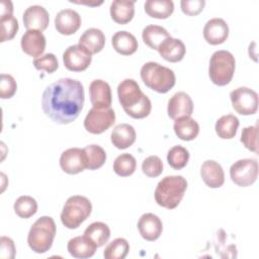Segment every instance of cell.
Segmentation results:
<instances>
[{
    "mask_svg": "<svg viewBox=\"0 0 259 259\" xmlns=\"http://www.w3.org/2000/svg\"><path fill=\"white\" fill-rule=\"evenodd\" d=\"M92 61V55L82 46L73 45L66 49L63 54L65 67L72 72H81L86 70Z\"/></svg>",
    "mask_w": 259,
    "mask_h": 259,
    "instance_id": "cell-11",
    "label": "cell"
},
{
    "mask_svg": "<svg viewBox=\"0 0 259 259\" xmlns=\"http://www.w3.org/2000/svg\"><path fill=\"white\" fill-rule=\"evenodd\" d=\"M141 78L147 87L158 93H167L176 82L174 72L156 62H148L143 65Z\"/></svg>",
    "mask_w": 259,
    "mask_h": 259,
    "instance_id": "cell-4",
    "label": "cell"
},
{
    "mask_svg": "<svg viewBox=\"0 0 259 259\" xmlns=\"http://www.w3.org/2000/svg\"><path fill=\"white\" fill-rule=\"evenodd\" d=\"M173 128L176 136L182 141H192L199 133V125L191 116H182L175 119Z\"/></svg>",
    "mask_w": 259,
    "mask_h": 259,
    "instance_id": "cell-27",
    "label": "cell"
},
{
    "mask_svg": "<svg viewBox=\"0 0 259 259\" xmlns=\"http://www.w3.org/2000/svg\"><path fill=\"white\" fill-rule=\"evenodd\" d=\"M232 181L241 187L252 185L258 177V162L255 159H241L230 168Z\"/></svg>",
    "mask_w": 259,
    "mask_h": 259,
    "instance_id": "cell-8",
    "label": "cell"
},
{
    "mask_svg": "<svg viewBox=\"0 0 259 259\" xmlns=\"http://www.w3.org/2000/svg\"><path fill=\"white\" fill-rule=\"evenodd\" d=\"M234 109L241 115H252L258 109V94L248 87H239L230 93Z\"/></svg>",
    "mask_w": 259,
    "mask_h": 259,
    "instance_id": "cell-9",
    "label": "cell"
},
{
    "mask_svg": "<svg viewBox=\"0 0 259 259\" xmlns=\"http://www.w3.org/2000/svg\"><path fill=\"white\" fill-rule=\"evenodd\" d=\"M135 15V2L127 0H114L110 4V16L118 24L130 22Z\"/></svg>",
    "mask_w": 259,
    "mask_h": 259,
    "instance_id": "cell-26",
    "label": "cell"
},
{
    "mask_svg": "<svg viewBox=\"0 0 259 259\" xmlns=\"http://www.w3.org/2000/svg\"><path fill=\"white\" fill-rule=\"evenodd\" d=\"M240 121L237 116L233 114H226L221 116L215 122V133L217 135L224 140L233 139L238 131Z\"/></svg>",
    "mask_w": 259,
    "mask_h": 259,
    "instance_id": "cell-30",
    "label": "cell"
},
{
    "mask_svg": "<svg viewBox=\"0 0 259 259\" xmlns=\"http://www.w3.org/2000/svg\"><path fill=\"white\" fill-rule=\"evenodd\" d=\"M84 101V88L81 82L71 78H62L45 89L41 107L53 121L67 124L78 117Z\"/></svg>",
    "mask_w": 259,
    "mask_h": 259,
    "instance_id": "cell-1",
    "label": "cell"
},
{
    "mask_svg": "<svg viewBox=\"0 0 259 259\" xmlns=\"http://www.w3.org/2000/svg\"><path fill=\"white\" fill-rule=\"evenodd\" d=\"M22 20L27 30L34 29L42 31L47 29L49 25L50 16L49 12L42 6L32 5L26 8V10L23 13Z\"/></svg>",
    "mask_w": 259,
    "mask_h": 259,
    "instance_id": "cell-17",
    "label": "cell"
},
{
    "mask_svg": "<svg viewBox=\"0 0 259 259\" xmlns=\"http://www.w3.org/2000/svg\"><path fill=\"white\" fill-rule=\"evenodd\" d=\"M157 51L164 60L171 63H177L181 61L186 53L183 41L179 38H174L172 36L166 38L159 46Z\"/></svg>",
    "mask_w": 259,
    "mask_h": 259,
    "instance_id": "cell-21",
    "label": "cell"
},
{
    "mask_svg": "<svg viewBox=\"0 0 259 259\" xmlns=\"http://www.w3.org/2000/svg\"><path fill=\"white\" fill-rule=\"evenodd\" d=\"M56 232L55 221L51 217H40L32 224L28 232L27 243L29 248L38 254L48 252L53 245Z\"/></svg>",
    "mask_w": 259,
    "mask_h": 259,
    "instance_id": "cell-5",
    "label": "cell"
},
{
    "mask_svg": "<svg viewBox=\"0 0 259 259\" xmlns=\"http://www.w3.org/2000/svg\"><path fill=\"white\" fill-rule=\"evenodd\" d=\"M136 138V131L134 126L128 123H120L115 125L110 135L112 145L119 150L131 147L135 143Z\"/></svg>",
    "mask_w": 259,
    "mask_h": 259,
    "instance_id": "cell-23",
    "label": "cell"
},
{
    "mask_svg": "<svg viewBox=\"0 0 259 259\" xmlns=\"http://www.w3.org/2000/svg\"><path fill=\"white\" fill-rule=\"evenodd\" d=\"M136 167L137 161L135 157L128 153L119 155L113 162V171L121 177L131 176L135 172Z\"/></svg>",
    "mask_w": 259,
    "mask_h": 259,
    "instance_id": "cell-33",
    "label": "cell"
},
{
    "mask_svg": "<svg viewBox=\"0 0 259 259\" xmlns=\"http://www.w3.org/2000/svg\"><path fill=\"white\" fill-rule=\"evenodd\" d=\"M111 44L113 49L122 56H130L138 50L136 36L125 30H120L112 35Z\"/></svg>",
    "mask_w": 259,
    "mask_h": 259,
    "instance_id": "cell-25",
    "label": "cell"
},
{
    "mask_svg": "<svg viewBox=\"0 0 259 259\" xmlns=\"http://www.w3.org/2000/svg\"><path fill=\"white\" fill-rule=\"evenodd\" d=\"M193 111V102L191 97L183 92L175 93L168 101L167 112L170 118L177 119L182 116H190Z\"/></svg>",
    "mask_w": 259,
    "mask_h": 259,
    "instance_id": "cell-14",
    "label": "cell"
},
{
    "mask_svg": "<svg viewBox=\"0 0 259 259\" xmlns=\"http://www.w3.org/2000/svg\"><path fill=\"white\" fill-rule=\"evenodd\" d=\"M33 65L36 70L46 71L49 74L54 73L59 67L57 57L54 54H46L41 57L34 59Z\"/></svg>",
    "mask_w": 259,
    "mask_h": 259,
    "instance_id": "cell-40",
    "label": "cell"
},
{
    "mask_svg": "<svg viewBox=\"0 0 259 259\" xmlns=\"http://www.w3.org/2000/svg\"><path fill=\"white\" fill-rule=\"evenodd\" d=\"M1 36L0 41L12 39L18 30V21L13 15L1 16Z\"/></svg>",
    "mask_w": 259,
    "mask_h": 259,
    "instance_id": "cell-37",
    "label": "cell"
},
{
    "mask_svg": "<svg viewBox=\"0 0 259 259\" xmlns=\"http://www.w3.org/2000/svg\"><path fill=\"white\" fill-rule=\"evenodd\" d=\"M17 89L15 79L8 74H1L0 80V97L2 99L11 98Z\"/></svg>",
    "mask_w": 259,
    "mask_h": 259,
    "instance_id": "cell-41",
    "label": "cell"
},
{
    "mask_svg": "<svg viewBox=\"0 0 259 259\" xmlns=\"http://www.w3.org/2000/svg\"><path fill=\"white\" fill-rule=\"evenodd\" d=\"M60 166L68 174H78L87 168L86 155L83 149L70 148L60 157Z\"/></svg>",
    "mask_w": 259,
    "mask_h": 259,
    "instance_id": "cell-12",
    "label": "cell"
},
{
    "mask_svg": "<svg viewBox=\"0 0 259 259\" xmlns=\"http://www.w3.org/2000/svg\"><path fill=\"white\" fill-rule=\"evenodd\" d=\"M13 13V5L11 1L4 0L1 3V16H6V15H12Z\"/></svg>",
    "mask_w": 259,
    "mask_h": 259,
    "instance_id": "cell-44",
    "label": "cell"
},
{
    "mask_svg": "<svg viewBox=\"0 0 259 259\" xmlns=\"http://www.w3.org/2000/svg\"><path fill=\"white\" fill-rule=\"evenodd\" d=\"M13 207L19 218L28 219L37 211V202L29 195H22L15 200Z\"/></svg>",
    "mask_w": 259,
    "mask_h": 259,
    "instance_id": "cell-34",
    "label": "cell"
},
{
    "mask_svg": "<svg viewBox=\"0 0 259 259\" xmlns=\"http://www.w3.org/2000/svg\"><path fill=\"white\" fill-rule=\"evenodd\" d=\"M205 5L204 0H182L180 2L181 10L184 14L194 16L199 14Z\"/></svg>",
    "mask_w": 259,
    "mask_h": 259,
    "instance_id": "cell-42",
    "label": "cell"
},
{
    "mask_svg": "<svg viewBox=\"0 0 259 259\" xmlns=\"http://www.w3.org/2000/svg\"><path fill=\"white\" fill-rule=\"evenodd\" d=\"M144 7L149 16L158 19L168 18L174 11V3L171 0H148Z\"/></svg>",
    "mask_w": 259,
    "mask_h": 259,
    "instance_id": "cell-28",
    "label": "cell"
},
{
    "mask_svg": "<svg viewBox=\"0 0 259 259\" xmlns=\"http://www.w3.org/2000/svg\"><path fill=\"white\" fill-rule=\"evenodd\" d=\"M200 175L203 182L210 188H219L225 182L223 167L213 160H206L200 167Z\"/></svg>",
    "mask_w": 259,
    "mask_h": 259,
    "instance_id": "cell-20",
    "label": "cell"
},
{
    "mask_svg": "<svg viewBox=\"0 0 259 259\" xmlns=\"http://www.w3.org/2000/svg\"><path fill=\"white\" fill-rule=\"evenodd\" d=\"M79 45L85 48L91 55H94L104 48L105 36L100 29L91 27L82 33L79 38Z\"/></svg>",
    "mask_w": 259,
    "mask_h": 259,
    "instance_id": "cell-24",
    "label": "cell"
},
{
    "mask_svg": "<svg viewBox=\"0 0 259 259\" xmlns=\"http://www.w3.org/2000/svg\"><path fill=\"white\" fill-rule=\"evenodd\" d=\"M228 36L229 26L222 18H211L203 27V37L209 45H221L227 40Z\"/></svg>",
    "mask_w": 259,
    "mask_h": 259,
    "instance_id": "cell-18",
    "label": "cell"
},
{
    "mask_svg": "<svg viewBox=\"0 0 259 259\" xmlns=\"http://www.w3.org/2000/svg\"><path fill=\"white\" fill-rule=\"evenodd\" d=\"M236 61L228 51L214 52L209 60L208 75L211 82L218 86H225L231 82L235 73Z\"/></svg>",
    "mask_w": 259,
    "mask_h": 259,
    "instance_id": "cell-6",
    "label": "cell"
},
{
    "mask_svg": "<svg viewBox=\"0 0 259 259\" xmlns=\"http://www.w3.org/2000/svg\"><path fill=\"white\" fill-rule=\"evenodd\" d=\"M143 173L148 177H158L163 172V163L158 156H149L142 163Z\"/></svg>",
    "mask_w": 259,
    "mask_h": 259,
    "instance_id": "cell-38",
    "label": "cell"
},
{
    "mask_svg": "<svg viewBox=\"0 0 259 259\" xmlns=\"http://www.w3.org/2000/svg\"><path fill=\"white\" fill-rule=\"evenodd\" d=\"M86 160H87V168L89 170H96L103 166L106 160V153L98 145H88L84 149Z\"/></svg>",
    "mask_w": 259,
    "mask_h": 259,
    "instance_id": "cell-32",
    "label": "cell"
},
{
    "mask_svg": "<svg viewBox=\"0 0 259 259\" xmlns=\"http://www.w3.org/2000/svg\"><path fill=\"white\" fill-rule=\"evenodd\" d=\"M138 230L140 235L146 241H156L162 234L163 224L158 215L148 212L141 215L138 222Z\"/></svg>",
    "mask_w": 259,
    "mask_h": 259,
    "instance_id": "cell-16",
    "label": "cell"
},
{
    "mask_svg": "<svg viewBox=\"0 0 259 259\" xmlns=\"http://www.w3.org/2000/svg\"><path fill=\"white\" fill-rule=\"evenodd\" d=\"M15 256V246L13 241L8 237L0 239V257L3 259H13Z\"/></svg>",
    "mask_w": 259,
    "mask_h": 259,
    "instance_id": "cell-43",
    "label": "cell"
},
{
    "mask_svg": "<svg viewBox=\"0 0 259 259\" xmlns=\"http://www.w3.org/2000/svg\"><path fill=\"white\" fill-rule=\"evenodd\" d=\"M117 96L124 112L133 118L147 117L152 109L149 97L144 94L134 79H124L117 86Z\"/></svg>",
    "mask_w": 259,
    "mask_h": 259,
    "instance_id": "cell-2",
    "label": "cell"
},
{
    "mask_svg": "<svg viewBox=\"0 0 259 259\" xmlns=\"http://www.w3.org/2000/svg\"><path fill=\"white\" fill-rule=\"evenodd\" d=\"M90 200L82 195L70 196L61 212V222L68 229H77L91 213Z\"/></svg>",
    "mask_w": 259,
    "mask_h": 259,
    "instance_id": "cell-7",
    "label": "cell"
},
{
    "mask_svg": "<svg viewBox=\"0 0 259 259\" xmlns=\"http://www.w3.org/2000/svg\"><path fill=\"white\" fill-rule=\"evenodd\" d=\"M84 235L95 243L98 247H101L107 243L110 238L109 227L102 222H95L89 225L84 231Z\"/></svg>",
    "mask_w": 259,
    "mask_h": 259,
    "instance_id": "cell-31",
    "label": "cell"
},
{
    "mask_svg": "<svg viewBox=\"0 0 259 259\" xmlns=\"http://www.w3.org/2000/svg\"><path fill=\"white\" fill-rule=\"evenodd\" d=\"M114 121L115 113L112 108L98 109L92 107L84 119V127L91 134L99 135L108 130Z\"/></svg>",
    "mask_w": 259,
    "mask_h": 259,
    "instance_id": "cell-10",
    "label": "cell"
},
{
    "mask_svg": "<svg viewBox=\"0 0 259 259\" xmlns=\"http://www.w3.org/2000/svg\"><path fill=\"white\" fill-rule=\"evenodd\" d=\"M46 37L39 30L29 29L24 32V34L21 37V49L22 51L30 56L36 59V57H39L46 50Z\"/></svg>",
    "mask_w": 259,
    "mask_h": 259,
    "instance_id": "cell-19",
    "label": "cell"
},
{
    "mask_svg": "<svg viewBox=\"0 0 259 259\" xmlns=\"http://www.w3.org/2000/svg\"><path fill=\"white\" fill-rule=\"evenodd\" d=\"M81 16L73 9H63L55 17V27L65 35L75 33L81 26Z\"/></svg>",
    "mask_w": 259,
    "mask_h": 259,
    "instance_id": "cell-15",
    "label": "cell"
},
{
    "mask_svg": "<svg viewBox=\"0 0 259 259\" xmlns=\"http://www.w3.org/2000/svg\"><path fill=\"white\" fill-rule=\"evenodd\" d=\"M257 136H258V126L256 125H250L242 131L241 136V142L243 145L250 151L254 153H258V142H257Z\"/></svg>",
    "mask_w": 259,
    "mask_h": 259,
    "instance_id": "cell-39",
    "label": "cell"
},
{
    "mask_svg": "<svg viewBox=\"0 0 259 259\" xmlns=\"http://www.w3.org/2000/svg\"><path fill=\"white\" fill-rule=\"evenodd\" d=\"M170 36V33L164 27L154 24L147 25L142 32L144 42L152 50H158L159 46Z\"/></svg>",
    "mask_w": 259,
    "mask_h": 259,
    "instance_id": "cell-29",
    "label": "cell"
},
{
    "mask_svg": "<svg viewBox=\"0 0 259 259\" xmlns=\"http://www.w3.org/2000/svg\"><path fill=\"white\" fill-rule=\"evenodd\" d=\"M130 251V244L123 238H116L111 241L103 252L105 259H123Z\"/></svg>",
    "mask_w": 259,
    "mask_h": 259,
    "instance_id": "cell-35",
    "label": "cell"
},
{
    "mask_svg": "<svg viewBox=\"0 0 259 259\" xmlns=\"http://www.w3.org/2000/svg\"><path fill=\"white\" fill-rule=\"evenodd\" d=\"M97 246L88 237L78 236L72 238L67 245L68 252L74 258H89L95 254Z\"/></svg>",
    "mask_w": 259,
    "mask_h": 259,
    "instance_id": "cell-22",
    "label": "cell"
},
{
    "mask_svg": "<svg viewBox=\"0 0 259 259\" xmlns=\"http://www.w3.org/2000/svg\"><path fill=\"white\" fill-rule=\"evenodd\" d=\"M187 188V181L183 176H165L159 181L155 189L156 202L165 208L173 209L178 206Z\"/></svg>",
    "mask_w": 259,
    "mask_h": 259,
    "instance_id": "cell-3",
    "label": "cell"
},
{
    "mask_svg": "<svg viewBox=\"0 0 259 259\" xmlns=\"http://www.w3.org/2000/svg\"><path fill=\"white\" fill-rule=\"evenodd\" d=\"M89 95L93 107L98 109L110 107L112 96L110 86L107 82L100 79L93 80L89 85Z\"/></svg>",
    "mask_w": 259,
    "mask_h": 259,
    "instance_id": "cell-13",
    "label": "cell"
},
{
    "mask_svg": "<svg viewBox=\"0 0 259 259\" xmlns=\"http://www.w3.org/2000/svg\"><path fill=\"white\" fill-rule=\"evenodd\" d=\"M189 160V152L186 148L182 146L172 147L167 154L168 164L175 170H180L184 168Z\"/></svg>",
    "mask_w": 259,
    "mask_h": 259,
    "instance_id": "cell-36",
    "label": "cell"
}]
</instances>
